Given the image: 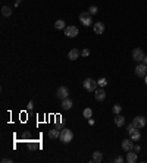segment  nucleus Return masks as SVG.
I'll list each match as a JSON object with an SVG mask.
<instances>
[{"label": "nucleus", "mask_w": 147, "mask_h": 163, "mask_svg": "<svg viewBox=\"0 0 147 163\" xmlns=\"http://www.w3.org/2000/svg\"><path fill=\"white\" fill-rule=\"evenodd\" d=\"M74 138V132L71 129H68V128H63V129H60V137H59V140L62 141V143H65V144H68V143H71Z\"/></svg>", "instance_id": "f257e3e1"}, {"label": "nucleus", "mask_w": 147, "mask_h": 163, "mask_svg": "<svg viewBox=\"0 0 147 163\" xmlns=\"http://www.w3.org/2000/svg\"><path fill=\"white\" fill-rule=\"evenodd\" d=\"M82 85H84V88L87 91H96L97 90V81H94L91 78H85L84 79V82H82Z\"/></svg>", "instance_id": "f03ea898"}, {"label": "nucleus", "mask_w": 147, "mask_h": 163, "mask_svg": "<svg viewBox=\"0 0 147 163\" xmlns=\"http://www.w3.org/2000/svg\"><path fill=\"white\" fill-rule=\"evenodd\" d=\"M79 21H81V24H82L84 27H90L93 24L91 13H90V12H82V13L79 15Z\"/></svg>", "instance_id": "7ed1b4c3"}, {"label": "nucleus", "mask_w": 147, "mask_h": 163, "mask_svg": "<svg viewBox=\"0 0 147 163\" xmlns=\"http://www.w3.org/2000/svg\"><path fill=\"white\" fill-rule=\"evenodd\" d=\"M68 96H69V90L63 85L59 87L56 91V99H59V100H65V99H68Z\"/></svg>", "instance_id": "20e7f679"}, {"label": "nucleus", "mask_w": 147, "mask_h": 163, "mask_svg": "<svg viewBox=\"0 0 147 163\" xmlns=\"http://www.w3.org/2000/svg\"><path fill=\"white\" fill-rule=\"evenodd\" d=\"M132 125L135 128H138V129L144 128L146 127V118H144V116H135V118L132 119Z\"/></svg>", "instance_id": "39448f33"}, {"label": "nucleus", "mask_w": 147, "mask_h": 163, "mask_svg": "<svg viewBox=\"0 0 147 163\" xmlns=\"http://www.w3.org/2000/svg\"><path fill=\"white\" fill-rule=\"evenodd\" d=\"M63 31H65V36L69 37V38H74V37L78 36V28H76V27H74V25H68Z\"/></svg>", "instance_id": "423d86ee"}, {"label": "nucleus", "mask_w": 147, "mask_h": 163, "mask_svg": "<svg viewBox=\"0 0 147 163\" xmlns=\"http://www.w3.org/2000/svg\"><path fill=\"white\" fill-rule=\"evenodd\" d=\"M135 75L137 76H146L147 75V65L146 63H138L137 68H135Z\"/></svg>", "instance_id": "0eeeda50"}, {"label": "nucleus", "mask_w": 147, "mask_h": 163, "mask_svg": "<svg viewBox=\"0 0 147 163\" xmlns=\"http://www.w3.org/2000/svg\"><path fill=\"white\" fill-rule=\"evenodd\" d=\"M132 59L137 60L138 63L143 62V60H144V53H143V50H141V49H134V50H132Z\"/></svg>", "instance_id": "6e6552de"}, {"label": "nucleus", "mask_w": 147, "mask_h": 163, "mask_svg": "<svg viewBox=\"0 0 147 163\" xmlns=\"http://www.w3.org/2000/svg\"><path fill=\"white\" fill-rule=\"evenodd\" d=\"M134 148V143H132V140L129 138V140H124L122 141V150L124 151H131Z\"/></svg>", "instance_id": "1a4fd4ad"}, {"label": "nucleus", "mask_w": 147, "mask_h": 163, "mask_svg": "<svg viewBox=\"0 0 147 163\" xmlns=\"http://www.w3.org/2000/svg\"><path fill=\"white\" fill-rule=\"evenodd\" d=\"M94 97H96V100H99V102H103L105 99H106V93L103 88H99V90L94 91Z\"/></svg>", "instance_id": "9d476101"}, {"label": "nucleus", "mask_w": 147, "mask_h": 163, "mask_svg": "<svg viewBox=\"0 0 147 163\" xmlns=\"http://www.w3.org/2000/svg\"><path fill=\"white\" fill-rule=\"evenodd\" d=\"M93 31H94L96 34H103L105 25H103L102 22H96V24H93Z\"/></svg>", "instance_id": "9b49d317"}, {"label": "nucleus", "mask_w": 147, "mask_h": 163, "mask_svg": "<svg viewBox=\"0 0 147 163\" xmlns=\"http://www.w3.org/2000/svg\"><path fill=\"white\" fill-rule=\"evenodd\" d=\"M79 50L78 49H71L69 50V53H68V59H71V60H76V59H79Z\"/></svg>", "instance_id": "f8f14e48"}, {"label": "nucleus", "mask_w": 147, "mask_h": 163, "mask_svg": "<svg viewBox=\"0 0 147 163\" xmlns=\"http://www.w3.org/2000/svg\"><path fill=\"white\" fill-rule=\"evenodd\" d=\"M124 124H125V118H124L121 113H118V115L115 116V125L118 128H121V127H124Z\"/></svg>", "instance_id": "ddd939ff"}, {"label": "nucleus", "mask_w": 147, "mask_h": 163, "mask_svg": "<svg viewBox=\"0 0 147 163\" xmlns=\"http://www.w3.org/2000/svg\"><path fill=\"white\" fill-rule=\"evenodd\" d=\"M127 162L128 163L137 162V151H135V153H134L132 150H131V151H127Z\"/></svg>", "instance_id": "4468645a"}, {"label": "nucleus", "mask_w": 147, "mask_h": 163, "mask_svg": "<svg viewBox=\"0 0 147 163\" xmlns=\"http://www.w3.org/2000/svg\"><path fill=\"white\" fill-rule=\"evenodd\" d=\"M102 160H103V153L94 151V153H93V157H91V162L93 163H100Z\"/></svg>", "instance_id": "2eb2a0df"}, {"label": "nucleus", "mask_w": 147, "mask_h": 163, "mask_svg": "<svg viewBox=\"0 0 147 163\" xmlns=\"http://www.w3.org/2000/svg\"><path fill=\"white\" fill-rule=\"evenodd\" d=\"M74 103L71 99H65V100H62V109L63 110H69V109H72Z\"/></svg>", "instance_id": "dca6fc26"}, {"label": "nucleus", "mask_w": 147, "mask_h": 163, "mask_svg": "<svg viewBox=\"0 0 147 163\" xmlns=\"http://www.w3.org/2000/svg\"><path fill=\"white\" fill-rule=\"evenodd\" d=\"M129 137H131V140H132V141H138V140L141 138V134H140L138 128H137L134 132H131V134H129Z\"/></svg>", "instance_id": "f3484780"}, {"label": "nucleus", "mask_w": 147, "mask_h": 163, "mask_svg": "<svg viewBox=\"0 0 147 163\" xmlns=\"http://www.w3.org/2000/svg\"><path fill=\"white\" fill-rule=\"evenodd\" d=\"M49 137H50V138H53V140H55V138H59V137H60V131H59L57 128L50 129V131H49Z\"/></svg>", "instance_id": "a211bd4d"}, {"label": "nucleus", "mask_w": 147, "mask_h": 163, "mask_svg": "<svg viewBox=\"0 0 147 163\" xmlns=\"http://www.w3.org/2000/svg\"><path fill=\"white\" fill-rule=\"evenodd\" d=\"M55 28L56 30H65L66 28V25H65V21H62V19H57L55 22Z\"/></svg>", "instance_id": "6ab92c4d"}, {"label": "nucleus", "mask_w": 147, "mask_h": 163, "mask_svg": "<svg viewBox=\"0 0 147 163\" xmlns=\"http://www.w3.org/2000/svg\"><path fill=\"white\" fill-rule=\"evenodd\" d=\"M10 13H12V9L9 6H3L1 7V15L3 16H10Z\"/></svg>", "instance_id": "aec40b11"}, {"label": "nucleus", "mask_w": 147, "mask_h": 163, "mask_svg": "<svg viewBox=\"0 0 147 163\" xmlns=\"http://www.w3.org/2000/svg\"><path fill=\"white\" fill-rule=\"evenodd\" d=\"M82 115H84V118H87V119H90L93 116V110L90 107H87V109H84V112H82Z\"/></svg>", "instance_id": "412c9836"}, {"label": "nucleus", "mask_w": 147, "mask_h": 163, "mask_svg": "<svg viewBox=\"0 0 147 163\" xmlns=\"http://www.w3.org/2000/svg\"><path fill=\"white\" fill-rule=\"evenodd\" d=\"M97 84H99V87H102V88H103V87H106V84H108V79H106V78H100V79L97 81Z\"/></svg>", "instance_id": "4be33fe9"}, {"label": "nucleus", "mask_w": 147, "mask_h": 163, "mask_svg": "<svg viewBox=\"0 0 147 163\" xmlns=\"http://www.w3.org/2000/svg\"><path fill=\"white\" fill-rule=\"evenodd\" d=\"M112 110H113V113H115V115H118V113H121V112H122V107H121L119 104H115Z\"/></svg>", "instance_id": "5701e85b"}, {"label": "nucleus", "mask_w": 147, "mask_h": 163, "mask_svg": "<svg viewBox=\"0 0 147 163\" xmlns=\"http://www.w3.org/2000/svg\"><path fill=\"white\" fill-rule=\"evenodd\" d=\"M135 129H137V128H135L134 125H132V124H131V125H128V127H127V132H128V134H131V132H134Z\"/></svg>", "instance_id": "b1692460"}, {"label": "nucleus", "mask_w": 147, "mask_h": 163, "mask_svg": "<svg viewBox=\"0 0 147 163\" xmlns=\"http://www.w3.org/2000/svg\"><path fill=\"white\" fill-rule=\"evenodd\" d=\"M90 13H91V15H96V13H97V6H90Z\"/></svg>", "instance_id": "393cba45"}, {"label": "nucleus", "mask_w": 147, "mask_h": 163, "mask_svg": "<svg viewBox=\"0 0 147 163\" xmlns=\"http://www.w3.org/2000/svg\"><path fill=\"white\" fill-rule=\"evenodd\" d=\"M90 54V50L88 49H84V50H81V56H88Z\"/></svg>", "instance_id": "a878e982"}, {"label": "nucleus", "mask_w": 147, "mask_h": 163, "mask_svg": "<svg viewBox=\"0 0 147 163\" xmlns=\"http://www.w3.org/2000/svg\"><path fill=\"white\" fill-rule=\"evenodd\" d=\"M115 162H116V163H122V162H124V157H121V156H118V157L115 159Z\"/></svg>", "instance_id": "bb28decb"}, {"label": "nucleus", "mask_w": 147, "mask_h": 163, "mask_svg": "<svg viewBox=\"0 0 147 163\" xmlns=\"http://www.w3.org/2000/svg\"><path fill=\"white\" fill-rule=\"evenodd\" d=\"M33 107H34V103H33V102H30V103H28V106H27V109H28V110H33Z\"/></svg>", "instance_id": "cd10ccee"}, {"label": "nucleus", "mask_w": 147, "mask_h": 163, "mask_svg": "<svg viewBox=\"0 0 147 163\" xmlns=\"http://www.w3.org/2000/svg\"><path fill=\"white\" fill-rule=\"evenodd\" d=\"M140 150H141V148H140V145H135V147H134V151H137V153H138Z\"/></svg>", "instance_id": "c85d7f7f"}, {"label": "nucleus", "mask_w": 147, "mask_h": 163, "mask_svg": "<svg viewBox=\"0 0 147 163\" xmlns=\"http://www.w3.org/2000/svg\"><path fill=\"white\" fill-rule=\"evenodd\" d=\"M88 124H90V125H94V121H93L91 118H90V119H88Z\"/></svg>", "instance_id": "c756f323"}, {"label": "nucleus", "mask_w": 147, "mask_h": 163, "mask_svg": "<svg viewBox=\"0 0 147 163\" xmlns=\"http://www.w3.org/2000/svg\"><path fill=\"white\" fill-rule=\"evenodd\" d=\"M143 63H146V65H147V56H144V60H143Z\"/></svg>", "instance_id": "7c9ffc66"}, {"label": "nucleus", "mask_w": 147, "mask_h": 163, "mask_svg": "<svg viewBox=\"0 0 147 163\" xmlns=\"http://www.w3.org/2000/svg\"><path fill=\"white\" fill-rule=\"evenodd\" d=\"M15 1H16V6H18V4H19V1H21V0H15Z\"/></svg>", "instance_id": "2f4dec72"}, {"label": "nucleus", "mask_w": 147, "mask_h": 163, "mask_svg": "<svg viewBox=\"0 0 147 163\" xmlns=\"http://www.w3.org/2000/svg\"><path fill=\"white\" fill-rule=\"evenodd\" d=\"M146 84H147V75H146Z\"/></svg>", "instance_id": "473e14b6"}]
</instances>
